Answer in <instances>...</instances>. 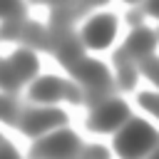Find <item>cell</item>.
Wrapping results in <instances>:
<instances>
[{
    "label": "cell",
    "instance_id": "7",
    "mask_svg": "<svg viewBox=\"0 0 159 159\" xmlns=\"http://www.w3.org/2000/svg\"><path fill=\"white\" fill-rule=\"evenodd\" d=\"M75 152H77V139L67 129L55 132V134L45 137L40 144L32 147V154H47V157H67V154H75Z\"/></svg>",
    "mask_w": 159,
    "mask_h": 159
},
{
    "label": "cell",
    "instance_id": "6",
    "mask_svg": "<svg viewBox=\"0 0 159 159\" xmlns=\"http://www.w3.org/2000/svg\"><path fill=\"white\" fill-rule=\"evenodd\" d=\"M67 70L72 72L75 80L84 82L87 87H109V72H107V67H104L102 62H97V60L82 57V60H77L72 67H67Z\"/></svg>",
    "mask_w": 159,
    "mask_h": 159
},
{
    "label": "cell",
    "instance_id": "12",
    "mask_svg": "<svg viewBox=\"0 0 159 159\" xmlns=\"http://www.w3.org/2000/svg\"><path fill=\"white\" fill-rule=\"evenodd\" d=\"M139 70H142V72H147V75L157 82V60H154V57H149V55H147V57H142V60H139Z\"/></svg>",
    "mask_w": 159,
    "mask_h": 159
},
{
    "label": "cell",
    "instance_id": "5",
    "mask_svg": "<svg viewBox=\"0 0 159 159\" xmlns=\"http://www.w3.org/2000/svg\"><path fill=\"white\" fill-rule=\"evenodd\" d=\"M114 32H117V20H114L112 15H97V17H92V20L84 25L82 40H84L89 47H107V45L112 42Z\"/></svg>",
    "mask_w": 159,
    "mask_h": 159
},
{
    "label": "cell",
    "instance_id": "13",
    "mask_svg": "<svg viewBox=\"0 0 159 159\" xmlns=\"http://www.w3.org/2000/svg\"><path fill=\"white\" fill-rule=\"evenodd\" d=\"M139 104L144 109H149L152 114H157V97L152 92H139Z\"/></svg>",
    "mask_w": 159,
    "mask_h": 159
},
{
    "label": "cell",
    "instance_id": "15",
    "mask_svg": "<svg viewBox=\"0 0 159 159\" xmlns=\"http://www.w3.org/2000/svg\"><path fill=\"white\" fill-rule=\"evenodd\" d=\"M84 154H92V157H107V149H102V147H89V149H84Z\"/></svg>",
    "mask_w": 159,
    "mask_h": 159
},
{
    "label": "cell",
    "instance_id": "2",
    "mask_svg": "<svg viewBox=\"0 0 159 159\" xmlns=\"http://www.w3.org/2000/svg\"><path fill=\"white\" fill-rule=\"evenodd\" d=\"M127 119H129V107L122 99H109V102H102L99 107H94L87 124L92 132H112L119 124H124Z\"/></svg>",
    "mask_w": 159,
    "mask_h": 159
},
{
    "label": "cell",
    "instance_id": "9",
    "mask_svg": "<svg viewBox=\"0 0 159 159\" xmlns=\"http://www.w3.org/2000/svg\"><path fill=\"white\" fill-rule=\"evenodd\" d=\"M152 50H154V32L147 30V27H137V30L129 35L127 47H124V52H127V55H134L137 60L147 57Z\"/></svg>",
    "mask_w": 159,
    "mask_h": 159
},
{
    "label": "cell",
    "instance_id": "11",
    "mask_svg": "<svg viewBox=\"0 0 159 159\" xmlns=\"http://www.w3.org/2000/svg\"><path fill=\"white\" fill-rule=\"evenodd\" d=\"M114 62H117V70H119V84H122L124 89L134 87V67L129 65L127 52H124V50H119V52L114 55Z\"/></svg>",
    "mask_w": 159,
    "mask_h": 159
},
{
    "label": "cell",
    "instance_id": "4",
    "mask_svg": "<svg viewBox=\"0 0 159 159\" xmlns=\"http://www.w3.org/2000/svg\"><path fill=\"white\" fill-rule=\"evenodd\" d=\"M65 112L62 109H32V112H25L22 119H20V129L30 137H37L57 124H65Z\"/></svg>",
    "mask_w": 159,
    "mask_h": 159
},
{
    "label": "cell",
    "instance_id": "3",
    "mask_svg": "<svg viewBox=\"0 0 159 159\" xmlns=\"http://www.w3.org/2000/svg\"><path fill=\"white\" fill-rule=\"evenodd\" d=\"M37 72V60L32 52L27 50H17L5 65H2V84L5 89H15L17 84H22L27 77H32Z\"/></svg>",
    "mask_w": 159,
    "mask_h": 159
},
{
    "label": "cell",
    "instance_id": "14",
    "mask_svg": "<svg viewBox=\"0 0 159 159\" xmlns=\"http://www.w3.org/2000/svg\"><path fill=\"white\" fill-rule=\"evenodd\" d=\"M65 97H67L70 102H80V99H82V92H80L75 84H65Z\"/></svg>",
    "mask_w": 159,
    "mask_h": 159
},
{
    "label": "cell",
    "instance_id": "1",
    "mask_svg": "<svg viewBox=\"0 0 159 159\" xmlns=\"http://www.w3.org/2000/svg\"><path fill=\"white\" fill-rule=\"evenodd\" d=\"M154 139H157V132H154L147 122L134 119V122H129V124L114 137V149H117L119 154H124V157H137V154L149 152L152 144H154Z\"/></svg>",
    "mask_w": 159,
    "mask_h": 159
},
{
    "label": "cell",
    "instance_id": "10",
    "mask_svg": "<svg viewBox=\"0 0 159 159\" xmlns=\"http://www.w3.org/2000/svg\"><path fill=\"white\" fill-rule=\"evenodd\" d=\"M20 37L22 40H27L30 45H35V47H42V50H47L50 47V37H47V32L37 25V22H27L25 27H20Z\"/></svg>",
    "mask_w": 159,
    "mask_h": 159
},
{
    "label": "cell",
    "instance_id": "8",
    "mask_svg": "<svg viewBox=\"0 0 159 159\" xmlns=\"http://www.w3.org/2000/svg\"><path fill=\"white\" fill-rule=\"evenodd\" d=\"M30 97L35 102H57L60 97H65V82L57 80V77H52V75L40 77L30 87Z\"/></svg>",
    "mask_w": 159,
    "mask_h": 159
}]
</instances>
